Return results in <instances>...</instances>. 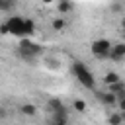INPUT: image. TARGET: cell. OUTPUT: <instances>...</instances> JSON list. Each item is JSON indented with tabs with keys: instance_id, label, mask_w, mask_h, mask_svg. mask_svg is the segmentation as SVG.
<instances>
[{
	"instance_id": "6da1fadb",
	"label": "cell",
	"mask_w": 125,
	"mask_h": 125,
	"mask_svg": "<svg viewBox=\"0 0 125 125\" xmlns=\"http://www.w3.org/2000/svg\"><path fill=\"white\" fill-rule=\"evenodd\" d=\"M45 47L37 41H33L31 37H20V43L16 47V55L20 59H23L25 62H35V59L39 55H43Z\"/></svg>"
},
{
	"instance_id": "7a4b0ae2",
	"label": "cell",
	"mask_w": 125,
	"mask_h": 125,
	"mask_svg": "<svg viewBox=\"0 0 125 125\" xmlns=\"http://www.w3.org/2000/svg\"><path fill=\"white\" fill-rule=\"evenodd\" d=\"M72 74H74V78L86 88V90H96V78H94V74H92V70L82 62V61H74L72 62Z\"/></svg>"
},
{
	"instance_id": "3957f363",
	"label": "cell",
	"mask_w": 125,
	"mask_h": 125,
	"mask_svg": "<svg viewBox=\"0 0 125 125\" xmlns=\"http://www.w3.org/2000/svg\"><path fill=\"white\" fill-rule=\"evenodd\" d=\"M109 49H111V41H109V39H105V37L94 39V41H92V45H90L92 55H94V57H98V59H107Z\"/></svg>"
},
{
	"instance_id": "277c9868",
	"label": "cell",
	"mask_w": 125,
	"mask_h": 125,
	"mask_svg": "<svg viewBox=\"0 0 125 125\" xmlns=\"http://www.w3.org/2000/svg\"><path fill=\"white\" fill-rule=\"evenodd\" d=\"M6 25H8L10 35H14V37H25V31H23V18H21L20 14H12V16L6 20Z\"/></svg>"
},
{
	"instance_id": "5b68a950",
	"label": "cell",
	"mask_w": 125,
	"mask_h": 125,
	"mask_svg": "<svg viewBox=\"0 0 125 125\" xmlns=\"http://www.w3.org/2000/svg\"><path fill=\"white\" fill-rule=\"evenodd\" d=\"M107 59L113 62H121L125 59V43H111V49L107 53Z\"/></svg>"
},
{
	"instance_id": "8992f818",
	"label": "cell",
	"mask_w": 125,
	"mask_h": 125,
	"mask_svg": "<svg viewBox=\"0 0 125 125\" xmlns=\"http://www.w3.org/2000/svg\"><path fill=\"white\" fill-rule=\"evenodd\" d=\"M96 98H98L104 105H107V107H113V105H115V102H117L115 94H111L109 90H107V92H98V90H96Z\"/></svg>"
},
{
	"instance_id": "52a82bcc",
	"label": "cell",
	"mask_w": 125,
	"mask_h": 125,
	"mask_svg": "<svg viewBox=\"0 0 125 125\" xmlns=\"http://www.w3.org/2000/svg\"><path fill=\"white\" fill-rule=\"evenodd\" d=\"M107 90L111 94H115V98H125V82L123 80H117V82L107 84Z\"/></svg>"
},
{
	"instance_id": "ba28073f",
	"label": "cell",
	"mask_w": 125,
	"mask_h": 125,
	"mask_svg": "<svg viewBox=\"0 0 125 125\" xmlns=\"http://www.w3.org/2000/svg\"><path fill=\"white\" fill-rule=\"evenodd\" d=\"M51 113H53L51 121H53L55 125H66V123H68V113H66V107H64V109H59V111H51Z\"/></svg>"
},
{
	"instance_id": "9c48e42d",
	"label": "cell",
	"mask_w": 125,
	"mask_h": 125,
	"mask_svg": "<svg viewBox=\"0 0 125 125\" xmlns=\"http://www.w3.org/2000/svg\"><path fill=\"white\" fill-rule=\"evenodd\" d=\"M23 31H25V37H33L37 33V25L31 18H23Z\"/></svg>"
},
{
	"instance_id": "30bf717a",
	"label": "cell",
	"mask_w": 125,
	"mask_h": 125,
	"mask_svg": "<svg viewBox=\"0 0 125 125\" xmlns=\"http://www.w3.org/2000/svg\"><path fill=\"white\" fill-rule=\"evenodd\" d=\"M47 109L49 111H59V109H64V104L59 98H49L47 100Z\"/></svg>"
},
{
	"instance_id": "8fae6325",
	"label": "cell",
	"mask_w": 125,
	"mask_h": 125,
	"mask_svg": "<svg viewBox=\"0 0 125 125\" xmlns=\"http://www.w3.org/2000/svg\"><path fill=\"white\" fill-rule=\"evenodd\" d=\"M57 10H59V14H61V16L70 14V12H72V2H70V0H59Z\"/></svg>"
},
{
	"instance_id": "7c38bea8",
	"label": "cell",
	"mask_w": 125,
	"mask_h": 125,
	"mask_svg": "<svg viewBox=\"0 0 125 125\" xmlns=\"http://www.w3.org/2000/svg\"><path fill=\"white\" fill-rule=\"evenodd\" d=\"M20 111L23 115H27V117H33L37 113V105L35 104H23V105H20Z\"/></svg>"
},
{
	"instance_id": "4fadbf2b",
	"label": "cell",
	"mask_w": 125,
	"mask_h": 125,
	"mask_svg": "<svg viewBox=\"0 0 125 125\" xmlns=\"http://www.w3.org/2000/svg\"><path fill=\"white\" fill-rule=\"evenodd\" d=\"M51 27H53L55 31H64V29H66V20H64L62 16H59V18H55V20H53Z\"/></svg>"
},
{
	"instance_id": "5bb4252c",
	"label": "cell",
	"mask_w": 125,
	"mask_h": 125,
	"mask_svg": "<svg viewBox=\"0 0 125 125\" xmlns=\"http://www.w3.org/2000/svg\"><path fill=\"white\" fill-rule=\"evenodd\" d=\"M117 80H121V76H119L117 72H113V70L105 72V76H104V84H105V86L111 84V82H117Z\"/></svg>"
},
{
	"instance_id": "9a60e30c",
	"label": "cell",
	"mask_w": 125,
	"mask_h": 125,
	"mask_svg": "<svg viewBox=\"0 0 125 125\" xmlns=\"http://www.w3.org/2000/svg\"><path fill=\"white\" fill-rule=\"evenodd\" d=\"M107 121H109L111 125H121V123L125 121V115H123V113H111V115L107 117Z\"/></svg>"
},
{
	"instance_id": "2e32d148",
	"label": "cell",
	"mask_w": 125,
	"mask_h": 125,
	"mask_svg": "<svg viewBox=\"0 0 125 125\" xmlns=\"http://www.w3.org/2000/svg\"><path fill=\"white\" fill-rule=\"evenodd\" d=\"M16 6V0H0V12H12Z\"/></svg>"
},
{
	"instance_id": "e0dca14e",
	"label": "cell",
	"mask_w": 125,
	"mask_h": 125,
	"mask_svg": "<svg viewBox=\"0 0 125 125\" xmlns=\"http://www.w3.org/2000/svg\"><path fill=\"white\" fill-rule=\"evenodd\" d=\"M86 102L84 100H74V104H72V109H76V111H86Z\"/></svg>"
},
{
	"instance_id": "ac0fdd59",
	"label": "cell",
	"mask_w": 125,
	"mask_h": 125,
	"mask_svg": "<svg viewBox=\"0 0 125 125\" xmlns=\"http://www.w3.org/2000/svg\"><path fill=\"white\" fill-rule=\"evenodd\" d=\"M0 35H10V31H8V25H6V21H2V23H0Z\"/></svg>"
},
{
	"instance_id": "d6986e66",
	"label": "cell",
	"mask_w": 125,
	"mask_h": 125,
	"mask_svg": "<svg viewBox=\"0 0 125 125\" xmlns=\"http://www.w3.org/2000/svg\"><path fill=\"white\" fill-rule=\"evenodd\" d=\"M41 2H43V4H53L55 0H41Z\"/></svg>"
},
{
	"instance_id": "ffe728a7",
	"label": "cell",
	"mask_w": 125,
	"mask_h": 125,
	"mask_svg": "<svg viewBox=\"0 0 125 125\" xmlns=\"http://www.w3.org/2000/svg\"><path fill=\"white\" fill-rule=\"evenodd\" d=\"M0 117H6V111L4 109H0Z\"/></svg>"
}]
</instances>
